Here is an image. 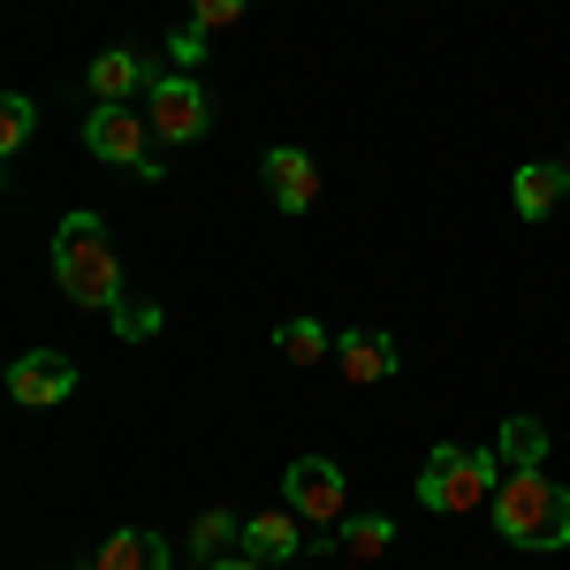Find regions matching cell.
Wrapping results in <instances>:
<instances>
[{"label":"cell","instance_id":"cell-1","mask_svg":"<svg viewBox=\"0 0 570 570\" xmlns=\"http://www.w3.org/2000/svg\"><path fill=\"white\" fill-rule=\"evenodd\" d=\"M53 282L69 289V305L85 312H107V320H122V259H115V244H107V220L77 206V214L53 228Z\"/></svg>","mask_w":570,"mask_h":570},{"label":"cell","instance_id":"cell-2","mask_svg":"<svg viewBox=\"0 0 570 570\" xmlns=\"http://www.w3.org/2000/svg\"><path fill=\"white\" fill-rule=\"evenodd\" d=\"M487 518H494V532L510 548L556 556V548H570V487H556L548 472H502Z\"/></svg>","mask_w":570,"mask_h":570},{"label":"cell","instance_id":"cell-3","mask_svg":"<svg viewBox=\"0 0 570 570\" xmlns=\"http://www.w3.org/2000/svg\"><path fill=\"white\" fill-rule=\"evenodd\" d=\"M502 449H456V441H441L434 456H426V472H419V502L434 510V518H472L494 502V487H502Z\"/></svg>","mask_w":570,"mask_h":570},{"label":"cell","instance_id":"cell-4","mask_svg":"<svg viewBox=\"0 0 570 570\" xmlns=\"http://www.w3.org/2000/svg\"><path fill=\"white\" fill-rule=\"evenodd\" d=\"M85 145L99 153V160H115V168L145 176V183L168 176V168H160V137H153V122H145L137 107H91V115H85Z\"/></svg>","mask_w":570,"mask_h":570},{"label":"cell","instance_id":"cell-5","mask_svg":"<svg viewBox=\"0 0 570 570\" xmlns=\"http://www.w3.org/2000/svg\"><path fill=\"white\" fill-rule=\"evenodd\" d=\"M282 494H289V510L320 532H343L351 525V480H343V464L335 456H297L289 472H282Z\"/></svg>","mask_w":570,"mask_h":570},{"label":"cell","instance_id":"cell-6","mask_svg":"<svg viewBox=\"0 0 570 570\" xmlns=\"http://www.w3.org/2000/svg\"><path fill=\"white\" fill-rule=\"evenodd\" d=\"M145 122H153L160 145H190V137H206V122H214V99H206V85L190 69H160L153 91H145Z\"/></svg>","mask_w":570,"mask_h":570},{"label":"cell","instance_id":"cell-7","mask_svg":"<svg viewBox=\"0 0 570 570\" xmlns=\"http://www.w3.org/2000/svg\"><path fill=\"white\" fill-rule=\"evenodd\" d=\"M69 389H77V365H69L61 351H23L16 365H8V395H16L23 411H53Z\"/></svg>","mask_w":570,"mask_h":570},{"label":"cell","instance_id":"cell-8","mask_svg":"<svg viewBox=\"0 0 570 570\" xmlns=\"http://www.w3.org/2000/svg\"><path fill=\"white\" fill-rule=\"evenodd\" d=\"M153 77H160V69H153L137 46H107V53L85 69V85H91V99H99V107H130V99H145V91H153Z\"/></svg>","mask_w":570,"mask_h":570},{"label":"cell","instance_id":"cell-9","mask_svg":"<svg viewBox=\"0 0 570 570\" xmlns=\"http://www.w3.org/2000/svg\"><path fill=\"white\" fill-rule=\"evenodd\" d=\"M259 168H266V198H274L282 214H312V198H320V168H312V153L274 145Z\"/></svg>","mask_w":570,"mask_h":570},{"label":"cell","instance_id":"cell-10","mask_svg":"<svg viewBox=\"0 0 570 570\" xmlns=\"http://www.w3.org/2000/svg\"><path fill=\"white\" fill-rule=\"evenodd\" d=\"M305 518L297 510H259V518H244V556H259V563H297L312 548V532H297Z\"/></svg>","mask_w":570,"mask_h":570},{"label":"cell","instance_id":"cell-11","mask_svg":"<svg viewBox=\"0 0 570 570\" xmlns=\"http://www.w3.org/2000/svg\"><path fill=\"white\" fill-rule=\"evenodd\" d=\"M563 198H570V160H525V168L510 176V206L525 220H548Z\"/></svg>","mask_w":570,"mask_h":570},{"label":"cell","instance_id":"cell-12","mask_svg":"<svg viewBox=\"0 0 570 570\" xmlns=\"http://www.w3.org/2000/svg\"><path fill=\"white\" fill-rule=\"evenodd\" d=\"M335 365H343V381H389L395 365H403V351H395L381 327H351L335 343Z\"/></svg>","mask_w":570,"mask_h":570},{"label":"cell","instance_id":"cell-13","mask_svg":"<svg viewBox=\"0 0 570 570\" xmlns=\"http://www.w3.org/2000/svg\"><path fill=\"white\" fill-rule=\"evenodd\" d=\"M91 570H168V540L160 532H107Z\"/></svg>","mask_w":570,"mask_h":570},{"label":"cell","instance_id":"cell-14","mask_svg":"<svg viewBox=\"0 0 570 570\" xmlns=\"http://www.w3.org/2000/svg\"><path fill=\"white\" fill-rule=\"evenodd\" d=\"M244 548V518H228V510H198V525H190V556L198 563H220V556H236Z\"/></svg>","mask_w":570,"mask_h":570},{"label":"cell","instance_id":"cell-15","mask_svg":"<svg viewBox=\"0 0 570 570\" xmlns=\"http://www.w3.org/2000/svg\"><path fill=\"white\" fill-rule=\"evenodd\" d=\"M502 464H510V472H540V464H548V426H540V419H510V426H502Z\"/></svg>","mask_w":570,"mask_h":570},{"label":"cell","instance_id":"cell-16","mask_svg":"<svg viewBox=\"0 0 570 570\" xmlns=\"http://www.w3.org/2000/svg\"><path fill=\"white\" fill-rule=\"evenodd\" d=\"M274 351L289 357V365H320L335 343H327V327H320V320H282V327H274Z\"/></svg>","mask_w":570,"mask_h":570},{"label":"cell","instance_id":"cell-17","mask_svg":"<svg viewBox=\"0 0 570 570\" xmlns=\"http://www.w3.org/2000/svg\"><path fill=\"white\" fill-rule=\"evenodd\" d=\"M335 540H343V556H351V563H373V556H389L395 518H351V525L335 532Z\"/></svg>","mask_w":570,"mask_h":570},{"label":"cell","instance_id":"cell-18","mask_svg":"<svg viewBox=\"0 0 570 570\" xmlns=\"http://www.w3.org/2000/svg\"><path fill=\"white\" fill-rule=\"evenodd\" d=\"M31 130H39V107H31L23 91H8V99H0V160H16V153L31 145Z\"/></svg>","mask_w":570,"mask_h":570},{"label":"cell","instance_id":"cell-19","mask_svg":"<svg viewBox=\"0 0 570 570\" xmlns=\"http://www.w3.org/2000/svg\"><path fill=\"white\" fill-rule=\"evenodd\" d=\"M244 8H252V0H190V31H206V39H214V31H228Z\"/></svg>","mask_w":570,"mask_h":570},{"label":"cell","instance_id":"cell-20","mask_svg":"<svg viewBox=\"0 0 570 570\" xmlns=\"http://www.w3.org/2000/svg\"><path fill=\"white\" fill-rule=\"evenodd\" d=\"M168 53H176V69H198V61H206V31H183Z\"/></svg>","mask_w":570,"mask_h":570},{"label":"cell","instance_id":"cell-21","mask_svg":"<svg viewBox=\"0 0 570 570\" xmlns=\"http://www.w3.org/2000/svg\"><path fill=\"white\" fill-rule=\"evenodd\" d=\"M206 570H266L259 556H244V548H236V556H220V563H206Z\"/></svg>","mask_w":570,"mask_h":570},{"label":"cell","instance_id":"cell-22","mask_svg":"<svg viewBox=\"0 0 570 570\" xmlns=\"http://www.w3.org/2000/svg\"><path fill=\"white\" fill-rule=\"evenodd\" d=\"M563 160H570V153H563Z\"/></svg>","mask_w":570,"mask_h":570}]
</instances>
